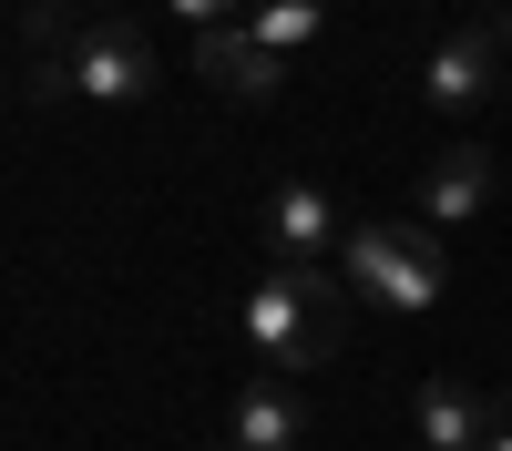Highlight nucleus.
Listing matches in <instances>:
<instances>
[{
  "instance_id": "nucleus-2",
  "label": "nucleus",
  "mask_w": 512,
  "mask_h": 451,
  "mask_svg": "<svg viewBox=\"0 0 512 451\" xmlns=\"http://www.w3.org/2000/svg\"><path fill=\"white\" fill-rule=\"evenodd\" d=\"M338 277H359L379 308H400V318H420V308H441V287H451V257H441V236L431 226H390V216H369V226H349V246H338Z\"/></svg>"
},
{
  "instance_id": "nucleus-4",
  "label": "nucleus",
  "mask_w": 512,
  "mask_h": 451,
  "mask_svg": "<svg viewBox=\"0 0 512 451\" xmlns=\"http://www.w3.org/2000/svg\"><path fill=\"white\" fill-rule=\"evenodd\" d=\"M420 93H431V113H482L502 93V31L492 21H451L431 41V62H420Z\"/></svg>"
},
{
  "instance_id": "nucleus-12",
  "label": "nucleus",
  "mask_w": 512,
  "mask_h": 451,
  "mask_svg": "<svg viewBox=\"0 0 512 451\" xmlns=\"http://www.w3.org/2000/svg\"><path fill=\"white\" fill-rule=\"evenodd\" d=\"M482 451H512V410H502V400H492V441H482Z\"/></svg>"
},
{
  "instance_id": "nucleus-8",
  "label": "nucleus",
  "mask_w": 512,
  "mask_h": 451,
  "mask_svg": "<svg viewBox=\"0 0 512 451\" xmlns=\"http://www.w3.org/2000/svg\"><path fill=\"white\" fill-rule=\"evenodd\" d=\"M297 441H308V410H297L287 380L236 390V410H226V451H297Z\"/></svg>"
},
{
  "instance_id": "nucleus-9",
  "label": "nucleus",
  "mask_w": 512,
  "mask_h": 451,
  "mask_svg": "<svg viewBox=\"0 0 512 451\" xmlns=\"http://www.w3.org/2000/svg\"><path fill=\"white\" fill-rule=\"evenodd\" d=\"M492 441V400L451 390V380H420V451H482Z\"/></svg>"
},
{
  "instance_id": "nucleus-14",
  "label": "nucleus",
  "mask_w": 512,
  "mask_h": 451,
  "mask_svg": "<svg viewBox=\"0 0 512 451\" xmlns=\"http://www.w3.org/2000/svg\"><path fill=\"white\" fill-rule=\"evenodd\" d=\"M502 103H512V82H502Z\"/></svg>"
},
{
  "instance_id": "nucleus-13",
  "label": "nucleus",
  "mask_w": 512,
  "mask_h": 451,
  "mask_svg": "<svg viewBox=\"0 0 512 451\" xmlns=\"http://www.w3.org/2000/svg\"><path fill=\"white\" fill-rule=\"evenodd\" d=\"M492 31H502V41H512V0H502V11H492Z\"/></svg>"
},
{
  "instance_id": "nucleus-7",
  "label": "nucleus",
  "mask_w": 512,
  "mask_h": 451,
  "mask_svg": "<svg viewBox=\"0 0 512 451\" xmlns=\"http://www.w3.org/2000/svg\"><path fill=\"white\" fill-rule=\"evenodd\" d=\"M482 205H492V154L482 144H451L431 175H420V226H431V236L441 226H472Z\"/></svg>"
},
{
  "instance_id": "nucleus-5",
  "label": "nucleus",
  "mask_w": 512,
  "mask_h": 451,
  "mask_svg": "<svg viewBox=\"0 0 512 451\" xmlns=\"http://www.w3.org/2000/svg\"><path fill=\"white\" fill-rule=\"evenodd\" d=\"M256 236H267L287 267H328V246H349V236H338V205L318 185H277L267 216H256Z\"/></svg>"
},
{
  "instance_id": "nucleus-15",
  "label": "nucleus",
  "mask_w": 512,
  "mask_h": 451,
  "mask_svg": "<svg viewBox=\"0 0 512 451\" xmlns=\"http://www.w3.org/2000/svg\"><path fill=\"white\" fill-rule=\"evenodd\" d=\"M113 11H123V0H113Z\"/></svg>"
},
{
  "instance_id": "nucleus-10",
  "label": "nucleus",
  "mask_w": 512,
  "mask_h": 451,
  "mask_svg": "<svg viewBox=\"0 0 512 451\" xmlns=\"http://www.w3.org/2000/svg\"><path fill=\"white\" fill-rule=\"evenodd\" d=\"M318 21H328V0H256V11H246V31L267 41L277 62L297 52V41H318Z\"/></svg>"
},
{
  "instance_id": "nucleus-1",
  "label": "nucleus",
  "mask_w": 512,
  "mask_h": 451,
  "mask_svg": "<svg viewBox=\"0 0 512 451\" xmlns=\"http://www.w3.org/2000/svg\"><path fill=\"white\" fill-rule=\"evenodd\" d=\"M236 328H246V359H267V380H308V369L338 359V277L277 257L267 277L246 287Z\"/></svg>"
},
{
  "instance_id": "nucleus-6",
  "label": "nucleus",
  "mask_w": 512,
  "mask_h": 451,
  "mask_svg": "<svg viewBox=\"0 0 512 451\" xmlns=\"http://www.w3.org/2000/svg\"><path fill=\"white\" fill-rule=\"evenodd\" d=\"M195 72L216 82V93H236V103H267L277 82H287V62L256 41L246 21H226V31H195Z\"/></svg>"
},
{
  "instance_id": "nucleus-3",
  "label": "nucleus",
  "mask_w": 512,
  "mask_h": 451,
  "mask_svg": "<svg viewBox=\"0 0 512 451\" xmlns=\"http://www.w3.org/2000/svg\"><path fill=\"white\" fill-rule=\"evenodd\" d=\"M62 93L72 103H103V113H123V103H144L154 93V41L134 31V21H82L72 41H62Z\"/></svg>"
},
{
  "instance_id": "nucleus-11",
  "label": "nucleus",
  "mask_w": 512,
  "mask_h": 451,
  "mask_svg": "<svg viewBox=\"0 0 512 451\" xmlns=\"http://www.w3.org/2000/svg\"><path fill=\"white\" fill-rule=\"evenodd\" d=\"M185 31H226V21H246V0H164Z\"/></svg>"
}]
</instances>
